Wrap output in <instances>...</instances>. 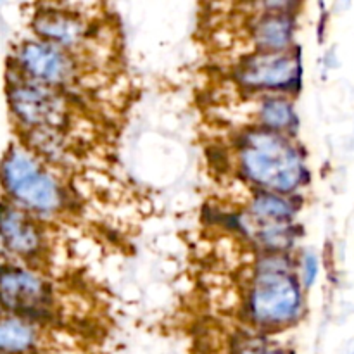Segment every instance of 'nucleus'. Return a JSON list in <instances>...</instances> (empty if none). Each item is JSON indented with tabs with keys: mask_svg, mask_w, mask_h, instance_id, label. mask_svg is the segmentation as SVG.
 <instances>
[{
	"mask_svg": "<svg viewBox=\"0 0 354 354\" xmlns=\"http://www.w3.org/2000/svg\"><path fill=\"white\" fill-rule=\"evenodd\" d=\"M239 166L251 182L272 192H292L303 185V156L283 135L270 130L245 133L239 144Z\"/></svg>",
	"mask_w": 354,
	"mask_h": 354,
	"instance_id": "nucleus-1",
	"label": "nucleus"
},
{
	"mask_svg": "<svg viewBox=\"0 0 354 354\" xmlns=\"http://www.w3.org/2000/svg\"><path fill=\"white\" fill-rule=\"evenodd\" d=\"M280 261L272 258L261 263L249 290V315L266 328L289 325L301 310L299 283L289 266Z\"/></svg>",
	"mask_w": 354,
	"mask_h": 354,
	"instance_id": "nucleus-2",
	"label": "nucleus"
},
{
	"mask_svg": "<svg viewBox=\"0 0 354 354\" xmlns=\"http://www.w3.org/2000/svg\"><path fill=\"white\" fill-rule=\"evenodd\" d=\"M2 182L12 197L38 213H57L66 206L61 185L23 151H10L6 156Z\"/></svg>",
	"mask_w": 354,
	"mask_h": 354,
	"instance_id": "nucleus-3",
	"label": "nucleus"
},
{
	"mask_svg": "<svg viewBox=\"0 0 354 354\" xmlns=\"http://www.w3.org/2000/svg\"><path fill=\"white\" fill-rule=\"evenodd\" d=\"M9 100L16 116L37 130L59 131L71 120L68 100L41 83L14 86L9 93Z\"/></svg>",
	"mask_w": 354,
	"mask_h": 354,
	"instance_id": "nucleus-4",
	"label": "nucleus"
},
{
	"mask_svg": "<svg viewBox=\"0 0 354 354\" xmlns=\"http://www.w3.org/2000/svg\"><path fill=\"white\" fill-rule=\"evenodd\" d=\"M235 78L248 88L287 90L299 85L301 59L292 52H258L237 68Z\"/></svg>",
	"mask_w": 354,
	"mask_h": 354,
	"instance_id": "nucleus-5",
	"label": "nucleus"
},
{
	"mask_svg": "<svg viewBox=\"0 0 354 354\" xmlns=\"http://www.w3.org/2000/svg\"><path fill=\"white\" fill-rule=\"evenodd\" d=\"M19 64L41 85L68 86L80 78V66L66 48L48 41H26L19 48Z\"/></svg>",
	"mask_w": 354,
	"mask_h": 354,
	"instance_id": "nucleus-6",
	"label": "nucleus"
},
{
	"mask_svg": "<svg viewBox=\"0 0 354 354\" xmlns=\"http://www.w3.org/2000/svg\"><path fill=\"white\" fill-rule=\"evenodd\" d=\"M0 301L6 308L19 313H44L50 306V289L40 277L26 270L0 268Z\"/></svg>",
	"mask_w": 354,
	"mask_h": 354,
	"instance_id": "nucleus-7",
	"label": "nucleus"
},
{
	"mask_svg": "<svg viewBox=\"0 0 354 354\" xmlns=\"http://www.w3.org/2000/svg\"><path fill=\"white\" fill-rule=\"evenodd\" d=\"M75 6V10L69 9H47L40 10L35 16L33 28L44 41L59 45L66 48H78L86 44L90 38V23Z\"/></svg>",
	"mask_w": 354,
	"mask_h": 354,
	"instance_id": "nucleus-8",
	"label": "nucleus"
},
{
	"mask_svg": "<svg viewBox=\"0 0 354 354\" xmlns=\"http://www.w3.org/2000/svg\"><path fill=\"white\" fill-rule=\"evenodd\" d=\"M0 235L7 248L17 254H35L41 245L37 225L26 213L9 204H0Z\"/></svg>",
	"mask_w": 354,
	"mask_h": 354,
	"instance_id": "nucleus-9",
	"label": "nucleus"
},
{
	"mask_svg": "<svg viewBox=\"0 0 354 354\" xmlns=\"http://www.w3.org/2000/svg\"><path fill=\"white\" fill-rule=\"evenodd\" d=\"M294 23L287 12H266L252 24V40L259 52H286L292 41Z\"/></svg>",
	"mask_w": 354,
	"mask_h": 354,
	"instance_id": "nucleus-10",
	"label": "nucleus"
},
{
	"mask_svg": "<svg viewBox=\"0 0 354 354\" xmlns=\"http://www.w3.org/2000/svg\"><path fill=\"white\" fill-rule=\"evenodd\" d=\"M37 332L19 318L0 320V354H23L33 349Z\"/></svg>",
	"mask_w": 354,
	"mask_h": 354,
	"instance_id": "nucleus-11",
	"label": "nucleus"
},
{
	"mask_svg": "<svg viewBox=\"0 0 354 354\" xmlns=\"http://www.w3.org/2000/svg\"><path fill=\"white\" fill-rule=\"evenodd\" d=\"M259 121L263 127L270 131H280L289 130V128L296 127V113L289 100L286 99H270L259 109Z\"/></svg>",
	"mask_w": 354,
	"mask_h": 354,
	"instance_id": "nucleus-12",
	"label": "nucleus"
},
{
	"mask_svg": "<svg viewBox=\"0 0 354 354\" xmlns=\"http://www.w3.org/2000/svg\"><path fill=\"white\" fill-rule=\"evenodd\" d=\"M252 216L265 221H283L289 223L292 218L294 209L286 199L275 194H263L254 199L251 206Z\"/></svg>",
	"mask_w": 354,
	"mask_h": 354,
	"instance_id": "nucleus-13",
	"label": "nucleus"
},
{
	"mask_svg": "<svg viewBox=\"0 0 354 354\" xmlns=\"http://www.w3.org/2000/svg\"><path fill=\"white\" fill-rule=\"evenodd\" d=\"M235 354H289V353L282 351V349L272 348V346L249 344V346H244V348L239 349V351Z\"/></svg>",
	"mask_w": 354,
	"mask_h": 354,
	"instance_id": "nucleus-14",
	"label": "nucleus"
},
{
	"mask_svg": "<svg viewBox=\"0 0 354 354\" xmlns=\"http://www.w3.org/2000/svg\"><path fill=\"white\" fill-rule=\"evenodd\" d=\"M317 272V258H315V256H308V258L304 259V282H306V286H311V283H313Z\"/></svg>",
	"mask_w": 354,
	"mask_h": 354,
	"instance_id": "nucleus-15",
	"label": "nucleus"
}]
</instances>
